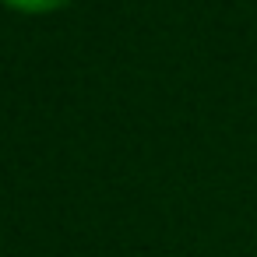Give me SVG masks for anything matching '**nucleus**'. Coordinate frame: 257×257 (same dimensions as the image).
<instances>
[{
    "instance_id": "nucleus-1",
    "label": "nucleus",
    "mask_w": 257,
    "mask_h": 257,
    "mask_svg": "<svg viewBox=\"0 0 257 257\" xmlns=\"http://www.w3.org/2000/svg\"><path fill=\"white\" fill-rule=\"evenodd\" d=\"M8 8L15 11H25V15H46V11H57L64 4H71V0H4Z\"/></svg>"
}]
</instances>
